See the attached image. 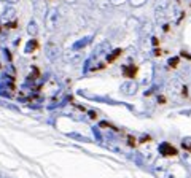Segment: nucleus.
<instances>
[{"label":"nucleus","instance_id":"nucleus-5","mask_svg":"<svg viewBox=\"0 0 191 178\" xmlns=\"http://www.w3.org/2000/svg\"><path fill=\"white\" fill-rule=\"evenodd\" d=\"M27 30H29V34H30V35H37V32H38V29H37V24H35V22L32 21V22H30V24H29V29H27Z\"/></svg>","mask_w":191,"mask_h":178},{"label":"nucleus","instance_id":"nucleus-1","mask_svg":"<svg viewBox=\"0 0 191 178\" xmlns=\"http://www.w3.org/2000/svg\"><path fill=\"white\" fill-rule=\"evenodd\" d=\"M169 10H170V0H156V5H155V13H156V19L159 21H164L169 16Z\"/></svg>","mask_w":191,"mask_h":178},{"label":"nucleus","instance_id":"nucleus-12","mask_svg":"<svg viewBox=\"0 0 191 178\" xmlns=\"http://www.w3.org/2000/svg\"><path fill=\"white\" fill-rule=\"evenodd\" d=\"M183 148H186V149L191 151V143H185V142H183Z\"/></svg>","mask_w":191,"mask_h":178},{"label":"nucleus","instance_id":"nucleus-11","mask_svg":"<svg viewBox=\"0 0 191 178\" xmlns=\"http://www.w3.org/2000/svg\"><path fill=\"white\" fill-rule=\"evenodd\" d=\"M124 2H127V0H110L112 5H121V3H124Z\"/></svg>","mask_w":191,"mask_h":178},{"label":"nucleus","instance_id":"nucleus-8","mask_svg":"<svg viewBox=\"0 0 191 178\" xmlns=\"http://www.w3.org/2000/svg\"><path fill=\"white\" fill-rule=\"evenodd\" d=\"M124 73H126V76H134L135 69H124Z\"/></svg>","mask_w":191,"mask_h":178},{"label":"nucleus","instance_id":"nucleus-2","mask_svg":"<svg viewBox=\"0 0 191 178\" xmlns=\"http://www.w3.org/2000/svg\"><path fill=\"white\" fill-rule=\"evenodd\" d=\"M57 24V10L56 8H51L48 11V14H46V27L48 29H54Z\"/></svg>","mask_w":191,"mask_h":178},{"label":"nucleus","instance_id":"nucleus-4","mask_svg":"<svg viewBox=\"0 0 191 178\" xmlns=\"http://www.w3.org/2000/svg\"><path fill=\"white\" fill-rule=\"evenodd\" d=\"M46 51H48V56L51 59H54L57 54H59V48H57L54 43H48V45H46Z\"/></svg>","mask_w":191,"mask_h":178},{"label":"nucleus","instance_id":"nucleus-7","mask_svg":"<svg viewBox=\"0 0 191 178\" xmlns=\"http://www.w3.org/2000/svg\"><path fill=\"white\" fill-rule=\"evenodd\" d=\"M147 0H131V5L132 6H142Z\"/></svg>","mask_w":191,"mask_h":178},{"label":"nucleus","instance_id":"nucleus-3","mask_svg":"<svg viewBox=\"0 0 191 178\" xmlns=\"http://www.w3.org/2000/svg\"><path fill=\"white\" fill-rule=\"evenodd\" d=\"M161 153L164 154V156H175V154H177V149H175L174 146H170L169 143H164L161 146Z\"/></svg>","mask_w":191,"mask_h":178},{"label":"nucleus","instance_id":"nucleus-13","mask_svg":"<svg viewBox=\"0 0 191 178\" xmlns=\"http://www.w3.org/2000/svg\"><path fill=\"white\" fill-rule=\"evenodd\" d=\"M67 2H75V0H67Z\"/></svg>","mask_w":191,"mask_h":178},{"label":"nucleus","instance_id":"nucleus-9","mask_svg":"<svg viewBox=\"0 0 191 178\" xmlns=\"http://www.w3.org/2000/svg\"><path fill=\"white\" fill-rule=\"evenodd\" d=\"M123 89H126V92H132V89H135V84H124L123 86Z\"/></svg>","mask_w":191,"mask_h":178},{"label":"nucleus","instance_id":"nucleus-10","mask_svg":"<svg viewBox=\"0 0 191 178\" xmlns=\"http://www.w3.org/2000/svg\"><path fill=\"white\" fill-rule=\"evenodd\" d=\"M177 64H178V57H174V59H170V61H169L170 67H177Z\"/></svg>","mask_w":191,"mask_h":178},{"label":"nucleus","instance_id":"nucleus-6","mask_svg":"<svg viewBox=\"0 0 191 178\" xmlns=\"http://www.w3.org/2000/svg\"><path fill=\"white\" fill-rule=\"evenodd\" d=\"M119 54H121V49H116V51H113V54H112L110 57H108V62H113L116 57L119 56Z\"/></svg>","mask_w":191,"mask_h":178}]
</instances>
